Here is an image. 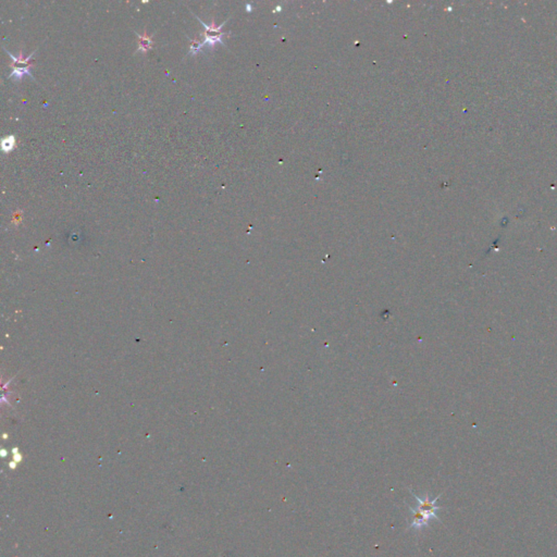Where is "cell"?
Returning <instances> with one entry per match:
<instances>
[{
    "mask_svg": "<svg viewBox=\"0 0 557 557\" xmlns=\"http://www.w3.org/2000/svg\"><path fill=\"white\" fill-rule=\"evenodd\" d=\"M3 49L5 50V53H7L10 56L11 59H12V62L10 63V66L12 68V73L8 75V79H11V77L14 76L15 81L20 82L22 80V77H23L24 75H29V76H31V79L33 81H35V77L33 76V74L31 73L30 69H31V66H33V61L31 60V58H32V56L36 53L37 49L35 50V52H33L29 56V57H24L23 53H22V52H20L18 57H14L12 54L9 53V50H7L5 48H3Z\"/></svg>",
    "mask_w": 557,
    "mask_h": 557,
    "instance_id": "cell-1",
    "label": "cell"
},
{
    "mask_svg": "<svg viewBox=\"0 0 557 557\" xmlns=\"http://www.w3.org/2000/svg\"><path fill=\"white\" fill-rule=\"evenodd\" d=\"M195 16H196V15H195ZM196 19L205 27V32H204L205 41L203 42V46L207 45L210 48H213L216 45V44H218V43L223 44V42H222V37H223V35H225V34H224V33L221 32V29H222V26L225 24V22L223 24L217 26L214 20H213V22H211L210 25H207L206 23H204V22L200 20L198 16H196Z\"/></svg>",
    "mask_w": 557,
    "mask_h": 557,
    "instance_id": "cell-2",
    "label": "cell"
},
{
    "mask_svg": "<svg viewBox=\"0 0 557 557\" xmlns=\"http://www.w3.org/2000/svg\"><path fill=\"white\" fill-rule=\"evenodd\" d=\"M410 493L413 494L415 499L417 500V502H418V507L417 508L418 509L421 510L422 512H425V514L429 515L431 518H436V519L440 520V518L437 516V510L441 509V507L437 506L436 502L440 499L441 495H439V497L434 499L433 501H430L428 494H426L423 498H420V497H417V495L413 491H411V490H410Z\"/></svg>",
    "mask_w": 557,
    "mask_h": 557,
    "instance_id": "cell-3",
    "label": "cell"
},
{
    "mask_svg": "<svg viewBox=\"0 0 557 557\" xmlns=\"http://www.w3.org/2000/svg\"><path fill=\"white\" fill-rule=\"evenodd\" d=\"M409 510L411 514V521L408 529H416V530H419V529H421L422 527H426L428 525L429 520L431 519L430 516L425 514V512H422L418 508L409 507Z\"/></svg>",
    "mask_w": 557,
    "mask_h": 557,
    "instance_id": "cell-4",
    "label": "cell"
},
{
    "mask_svg": "<svg viewBox=\"0 0 557 557\" xmlns=\"http://www.w3.org/2000/svg\"><path fill=\"white\" fill-rule=\"evenodd\" d=\"M136 35L138 37L137 52H141L143 54L148 53L153 47V35H148L146 30L144 31V34H138V33H136Z\"/></svg>",
    "mask_w": 557,
    "mask_h": 557,
    "instance_id": "cell-5",
    "label": "cell"
},
{
    "mask_svg": "<svg viewBox=\"0 0 557 557\" xmlns=\"http://www.w3.org/2000/svg\"><path fill=\"white\" fill-rule=\"evenodd\" d=\"M15 145V138L14 136H8L4 137L1 141V149L4 153H9L13 149Z\"/></svg>",
    "mask_w": 557,
    "mask_h": 557,
    "instance_id": "cell-6",
    "label": "cell"
},
{
    "mask_svg": "<svg viewBox=\"0 0 557 557\" xmlns=\"http://www.w3.org/2000/svg\"><path fill=\"white\" fill-rule=\"evenodd\" d=\"M188 40H189V42H191V49H189V55H192V56L197 55L200 52V50H202V48L204 47L203 43H200L198 38H194V40L188 38Z\"/></svg>",
    "mask_w": 557,
    "mask_h": 557,
    "instance_id": "cell-7",
    "label": "cell"
}]
</instances>
